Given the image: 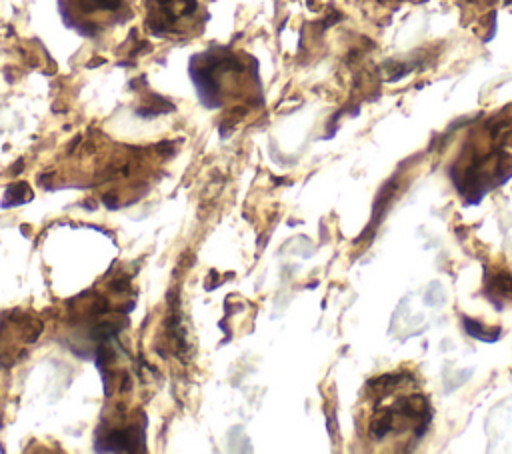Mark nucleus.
<instances>
[{"instance_id": "nucleus-1", "label": "nucleus", "mask_w": 512, "mask_h": 454, "mask_svg": "<svg viewBox=\"0 0 512 454\" xmlns=\"http://www.w3.org/2000/svg\"><path fill=\"white\" fill-rule=\"evenodd\" d=\"M366 442L386 450H412L432 422V406L408 372H388L366 384L360 408Z\"/></svg>"}, {"instance_id": "nucleus-2", "label": "nucleus", "mask_w": 512, "mask_h": 454, "mask_svg": "<svg viewBox=\"0 0 512 454\" xmlns=\"http://www.w3.org/2000/svg\"><path fill=\"white\" fill-rule=\"evenodd\" d=\"M154 2L162 16L160 22H154V28H168L178 18L188 16L198 8L196 0H154Z\"/></svg>"}, {"instance_id": "nucleus-3", "label": "nucleus", "mask_w": 512, "mask_h": 454, "mask_svg": "<svg viewBox=\"0 0 512 454\" xmlns=\"http://www.w3.org/2000/svg\"><path fill=\"white\" fill-rule=\"evenodd\" d=\"M462 326L466 328V332L470 334V336H474V338H480V340H484V342H494L498 336H494V334H486V328L482 326V324H478L476 320H472V318H462Z\"/></svg>"}, {"instance_id": "nucleus-4", "label": "nucleus", "mask_w": 512, "mask_h": 454, "mask_svg": "<svg viewBox=\"0 0 512 454\" xmlns=\"http://www.w3.org/2000/svg\"><path fill=\"white\" fill-rule=\"evenodd\" d=\"M24 192H28V186H26V184L10 186L8 192H6V198H4V204H2V206H14V204H20V202H24V200H30V198H24Z\"/></svg>"}, {"instance_id": "nucleus-5", "label": "nucleus", "mask_w": 512, "mask_h": 454, "mask_svg": "<svg viewBox=\"0 0 512 454\" xmlns=\"http://www.w3.org/2000/svg\"><path fill=\"white\" fill-rule=\"evenodd\" d=\"M122 0H84V8L88 10H116Z\"/></svg>"}]
</instances>
